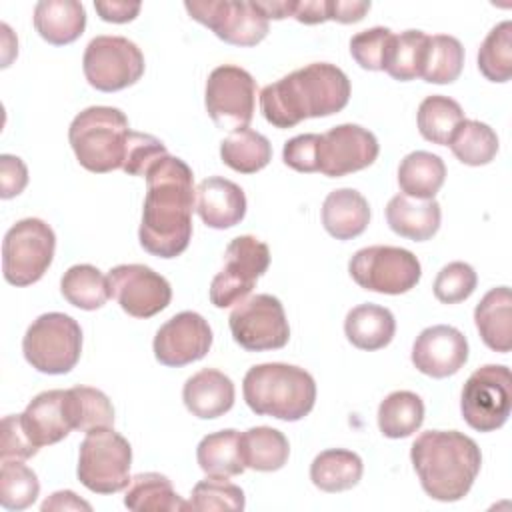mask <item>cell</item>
<instances>
[{
    "label": "cell",
    "instance_id": "obj_1",
    "mask_svg": "<svg viewBox=\"0 0 512 512\" xmlns=\"http://www.w3.org/2000/svg\"><path fill=\"white\" fill-rule=\"evenodd\" d=\"M144 178L140 246L152 256L176 258L192 238V210L196 206L192 168L182 158L166 154L148 168Z\"/></svg>",
    "mask_w": 512,
    "mask_h": 512
},
{
    "label": "cell",
    "instance_id": "obj_2",
    "mask_svg": "<svg viewBox=\"0 0 512 512\" xmlns=\"http://www.w3.org/2000/svg\"><path fill=\"white\" fill-rule=\"evenodd\" d=\"M348 100V76L330 62H312L264 86L260 92V110L272 126L292 128L306 118L336 114Z\"/></svg>",
    "mask_w": 512,
    "mask_h": 512
},
{
    "label": "cell",
    "instance_id": "obj_3",
    "mask_svg": "<svg viewBox=\"0 0 512 512\" xmlns=\"http://www.w3.org/2000/svg\"><path fill=\"white\" fill-rule=\"evenodd\" d=\"M410 460L422 490L438 502L464 498L482 466L478 444L458 430H428L416 436Z\"/></svg>",
    "mask_w": 512,
    "mask_h": 512
},
{
    "label": "cell",
    "instance_id": "obj_4",
    "mask_svg": "<svg viewBox=\"0 0 512 512\" xmlns=\"http://www.w3.org/2000/svg\"><path fill=\"white\" fill-rule=\"evenodd\" d=\"M242 392L254 414L284 422L302 420L316 402V382L312 374L284 362L252 366L244 376Z\"/></svg>",
    "mask_w": 512,
    "mask_h": 512
},
{
    "label": "cell",
    "instance_id": "obj_5",
    "mask_svg": "<svg viewBox=\"0 0 512 512\" xmlns=\"http://www.w3.org/2000/svg\"><path fill=\"white\" fill-rule=\"evenodd\" d=\"M130 132L128 118L122 110L90 106L72 120L68 140L82 168L104 174L122 168Z\"/></svg>",
    "mask_w": 512,
    "mask_h": 512
},
{
    "label": "cell",
    "instance_id": "obj_6",
    "mask_svg": "<svg viewBox=\"0 0 512 512\" xmlns=\"http://www.w3.org/2000/svg\"><path fill=\"white\" fill-rule=\"evenodd\" d=\"M26 362L42 374L70 372L82 352L80 324L62 312H46L38 316L22 338Z\"/></svg>",
    "mask_w": 512,
    "mask_h": 512
},
{
    "label": "cell",
    "instance_id": "obj_7",
    "mask_svg": "<svg viewBox=\"0 0 512 512\" xmlns=\"http://www.w3.org/2000/svg\"><path fill=\"white\" fill-rule=\"evenodd\" d=\"M130 464V442L112 428H94L80 442L76 474L90 492L114 494L128 488Z\"/></svg>",
    "mask_w": 512,
    "mask_h": 512
},
{
    "label": "cell",
    "instance_id": "obj_8",
    "mask_svg": "<svg viewBox=\"0 0 512 512\" xmlns=\"http://www.w3.org/2000/svg\"><path fill=\"white\" fill-rule=\"evenodd\" d=\"M56 250L54 230L40 218L18 220L2 242V274L12 286H30L50 268Z\"/></svg>",
    "mask_w": 512,
    "mask_h": 512
},
{
    "label": "cell",
    "instance_id": "obj_9",
    "mask_svg": "<svg viewBox=\"0 0 512 512\" xmlns=\"http://www.w3.org/2000/svg\"><path fill=\"white\" fill-rule=\"evenodd\" d=\"M512 410V376L504 364H486L474 370L460 394V412L478 432L502 428Z\"/></svg>",
    "mask_w": 512,
    "mask_h": 512
},
{
    "label": "cell",
    "instance_id": "obj_10",
    "mask_svg": "<svg viewBox=\"0 0 512 512\" xmlns=\"http://www.w3.org/2000/svg\"><path fill=\"white\" fill-rule=\"evenodd\" d=\"M352 280L370 292L404 294L412 290L422 276L418 258L400 246H366L358 250L350 262Z\"/></svg>",
    "mask_w": 512,
    "mask_h": 512
},
{
    "label": "cell",
    "instance_id": "obj_11",
    "mask_svg": "<svg viewBox=\"0 0 512 512\" xmlns=\"http://www.w3.org/2000/svg\"><path fill=\"white\" fill-rule=\"evenodd\" d=\"M144 66V54L124 36L92 38L82 58L88 84L100 92H116L136 84L144 74Z\"/></svg>",
    "mask_w": 512,
    "mask_h": 512
},
{
    "label": "cell",
    "instance_id": "obj_12",
    "mask_svg": "<svg viewBox=\"0 0 512 512\" xmlns=\"http://www.w3.org/2000/svg\"><path fill=\"white\" fill-rule=\"evenodd\" d=\"M270 250L256 236L244 234L226 246L224 266L212 278L210 302L216 308H228L242 302L254 288L256 280L268 270Z\"/></svg>",
    "mask_w": 512,
    "mask_h": 512
},
{
    "label": "cell",
    "instance_id": "obj_13",
    "mask_svg": "<svg viewBox=\"0 0 512 512\" xmlns=\"http://www.w3.org/2000/svg\"><path fill=\"white\" fill-rule=\"evenodd\" d=\"M232 338L248 352L278 350L288 344L290 326L282 302L272 294L244 298L228 316Z\"/></svg>",
    "mask_w": 512,
    "mask_h": 512
},
{
    "label": "cell",
    "instance_id": "obj_14",
    "mask_svg": "<svg viewBox=\"0 0 512 512\" xmlns=\"http://www.w3.org/2000/svg\"><path fill=\"white\" fill-rule=\"evenodd\" d=\"M204 104L218 128L232 132L248 128L254 118L256 80L240 66H218L206 80Z\"/></svg>",
    "mask_w": 512,
    "mask_h": 512
},
{
    "label": "cell",
    "instance_id": "obj_15",
    "mask_svg": "<svg viewBox=\"0 0 512 512\" xmlns=\"http://www.w3.org/2000/svg\"><path fill=\"white\" fill-rule=\"evenodd\" d=\"M186 12L220 40L234 46H256L268 34V18L246 0L184 2Z\"/></svg>",
    "mask_w": 512,
    "mask_h": 512
},
{
    "label": "cell",
    "instance_id": "obj_16",
    "mask_svg": "<svg viewBox=\"0 0 512 512\" xmlns=\"http://www.w3.org/2000/svg\"><path fill=\"white\" fill-rule=\"evenodd\" d=\"M110 292L120 308L134 318H150L172 300L168 280L144 264H120L108 272Z\"/></svg>",
    "mask_w": 512,
    "mask_h": 512
},
{
    "label": "cell",
    "instance_id": "obj_17",
    "mask_svg": "<svg viewBox=\"0 0 512 512\" xmlns=\"http://www.w3.org/2000/svg\"><path fill=\"white\" fill-rule=\"evenodd\" d=\"M376 136L358 124H340L320 134L318 172L340 178L368 168L378 158Z\"/></svg>",
    "mask_w": 512,
    "mask_h": 512
},
{
    "label": "cell",
    "instance_id": "obj_18",
    "mask_svg": "<svg viewBox=\"0 0 512 512\" xmlns=\"http://www.w3.org/2000/svg\"><path fill=\"white\" fill-rule=\"evenodd\" d=\"M212 346V330L208 322L192 310H184L166 320L152 342L154 356L160 364L180 368L208 354Z\"/></svg>",
    "mask_w": 512,
    "mask_h": 512
},
{
    "label": "cell",
    "instance_id": "obj_19",
    "mask_svg": "<svg viewBox=\"0 0 512 512\" xmlns=\"http://www.w3.org/2000/svg\"><path fill=\"white\" fill-rule=\"evenodd\" d=\"M468 360L466 336L448 324L424 328L412 346V364L418 372L432 378L456 374Z\"/></svg>",
    "mask_w": 512,
    "mask_h": 512
},
{
    "label": "cell",
    "instance_id": "obj_20",
    "mask_svg": "<svg viewBox=\"0 0 512 512\" xmlns=\"http://www.w3.org/2000/svg\"><path fill=\"white\" fill-rule=\"evenodd\" d=\"M20 418L28 438L36 448L64 440L70 430H74L68 406V390L40 392L30 400Z\"/></svg>",
    "mask_w": 512,
    "mask_h": 512
},
{
    "label": "cell",
    "instance_id": "obj_21",
    "mask_svg": "<svg viewBox=\"0 0 512 512\" xmlns=\"http://www.w3.org/2000/svg\"><path fill=\"white\" fill-rule=\"evenodd\" d=\"M196 212L202 222L214 230H226L246 216L244 190L222 176H210L196 188Z\"/></svg>",
    "mask_w": 512,
    "mask_h": 512
},
{
    "label": "cell",
    "instance_id": "obj_22",
    "mask_svg": "<svg viewBox=\"0 0 512 512\" xmlns=\"http://www.w3.org/2000/svg\"><path fill=\"white\" fill-rule=\"evenodd\" d=\"M182 400L192 416L212 420L224 416L234 406V384L224 372L204 368L186 380Z\"/></svg>",
    "mask_w": 512,
    "mask_h": 512
},
{
    "label": "cell",
    "instance_id": "obj_23",
    "mask_svg": "<svg viewBox=\"0 0 512 512\" xmlns=\"http://www.w3.org/2000/svg\"><path fill=\"white\" fill-rule=\"evenodd\" d=\"M440 218V204L434 198L418 200L406 194H396L386 204V222L390 230L414 242L430 240L440 228Z\"/></svg>",
    "mask_w": 512,
    "mask_h": 512
},
{
    "label": "cell",
    "instance_id": "obj_24",
    "mask_svg": "<svg viewBox=\"0 0 512 512\" xmlns=\"http://www.w3.org/2000/svg\"><path fill=\"white\" fill-rule=\"evenodd\" d=\"M370 222L368 200L354 188L332 190L322 204V224L336 240L360 236Z\"/></svg>",
    "mask_w": 512,
    "mask_h": 512
},
{
    "label": "cell",
    "instance_id": "obj_25",
    "mask_svg": "<svg viewBox=\"0 0 512 512\" xmlns=\"http://www.w3.org/2000/svg\"><path fill=\"white\" fill-rule=\"evenodd\" d=\"M474 322L482 342L494 352L512 348V292L508 286L492 288L474 308Z\"/></svg>",
    "mask_w": 512,
    "mask_h": 512
},
{
    "label": "cell",
    "instance_id": "obj_26",
    "mask_svg": "<svg viewBox=\"0 0 512 512\" xmlns=\"http://www.w3.org/2000/svg\"><path fill=\"white\" fill-rule=\"evenodd\" d=\"M34 28L48 44H70L86 28V10L76 0H42L34 6Z\"/></svg>",
    "mask_w": 512,
    "mask_h": 512
},
{
    "label": "cell",
    "instance_id": "obj_27",
    "mask_svg": "<svg viewBox=\"0 0 512 512\" xmlns=\"http://www.w3.org/2000/svg\"><path fill=\"white\" fill-rule=\"evenodd\" d=\"M396 332L394 314L378 304H358L344 320V334L360 350H380L388 346Z\"/></svg>",
    "mask_w": 512,
    "mask_h": 512
},
{
    "label": "cell",
    "instance_id": "obj_28",
    "mask_svg": "<svg viewBox=\"0 0 512 512\" xmlns=\"http://www.w3.org/2000/svg\"><path fill=\"white\" fill-rule=\"evenodd\" d=\"M446 180L444 160L426 150H414L406 154L398 166L400 190L418 200H430L438 194Z\"/></svg>",
    "mask_w": 512,
    "mask_h": 512
},
{
    "label": "cell",
    "instance_id": "obj_29",
    "mask_svg": "<svg viewBox=\"0 0 512 512\" xmlns=\"http://www.w3.org/2000/svg\"><path fill=\"white\" fill-rule=\"evenodd\" d=\"M124 506L136 512H182L190 504L180 498L172 482L158 472H142L130 478Z\"/></svg>",
    "mask_w": 512,
    "mask_h": 512
},
{
    "label": "cell",
    "instance_id": "obj_30",
    "mask_svg": "<svg viewBox=\"0 0 512 512\" xmlns=\"http://www.w3.org/2000/svg\"><path fill=\"white\" fill-rule=\"evenodd\" d=\"M364 472L362 458L344 448L320 452L310 464V480L324 492H344L354 488Z\"/></svg>",
    "mask_w": 512,
    "mask_h": 512
},
{
    "label": "cell",
    "instance_id": "obj_31",
    "mask_svg": "<svg viewBox=\"0 0 512 512\" xmlns=\"http://www.w3.org/2000/svg\"><path fill=\"white\" fill-rule=\"evenodd\" d=\"M240 452L246 468L258 472L280 470L290 456L286 436L270 426H254L240 434Z\"/></svg>",
    "mask_w": 512,
    "mask_h": 512
},
{
    "label": "cell",
    "instance_id": "obj_32",
    "mask_svg": "<svg viewBox=\"0 0 512 512\" xmlns=\"http://www.w3.org/2000/svg\"><path fill=\"white\" fill-rule=\"evenodd\" d=\"M198 466L208 476H238L246 470L240 452V432L226 428L206 434L196 448Z\"/></svg>",
    "mask_w": 512,
    "mask_h": 512
},
{
    "label": "cell",
    "instance_id": "obj_33",
    "mask_svg": "<svg viewBox=\"0 0 512 512\" xmlns=\"http://www.w3.org/2000/svg\"><path fill=\"white\" fill-rule=\"evenodd\" d=\"M220 158L240 174H254L272 160V144L256 130H234L220 142Z\"/></svg>",
    "mask_w": 512,
    "mask_h": 512
},
{
    "label": "cell",
    "instance_id": "obj_34",
    "mask_svg": "<svg viewBox=\"0 0 512 512\" xmlns=\"http://www.w3.org/2000/svg\"><path fill=\"white\" fill-rule=\"evenodd\" d=\"M424 422V402L416 392H390L378 406V428L386 438L412 436Z\"/></svg>",
    "mask_w": 512,
    "mask_h": 512
},
{
    "label": "cell",
    "instance_id": "obj_35",
    "mask_svg": "<svg viewBox=\"0 0 512 512\" xmlns=\"http://www.w3.org/2000/svg\"><path fill=\"white\" fill-rule=\"evenodd\" d=\"M60 292L80 310H98L112 296L108 276L92 264L70 266L60 280Z\"/></svg>",
    "mask_w": 512,
    "mask_h": 512
},
{
    "label": "cell",
    "instance_id": "obj_36",
    "mask_svg": "<svg viewBox=\"0 0 512 512\" xmlns=\"http://www.w3.org/2000/svg\"><path fill=\"white\" fill-rule=\"evenodd\" d=\"M462 120H464L462 106L456 100L442 94L426 96L420 102L418 114H416V122L422 138L440 146H448L454 130Z\"/></svg>",
    "mask_w": 512,
    "mask_h": 512
},
{
    "label": "cell",
    "instance_id": "obj_37",
    "mask_svg": "<svg viewBox=\"0 0 512 512\" xmlns=\"http://www.w3.org/2000/svg\"><path fill=\"white\" fill-rule=\"evenodd\" d=\"M426 44L428 34H424L422 30H404L400 34H392L384 58V70L400 82L420 78Z\"/></svg>",
    "mask_w": 512,
    "mask_h": 512
},
{
    "label": "cell",
    "instance_id": "obj_38",
    "mask_svg": "<svg viewBox=\"0 0 512 512\" xmlns=\"http://www.w3.org/2000/svg\"><path fill=\"white\" fill-rule=\"evenodd\" d=\"M452 154L468 166H484L498 154L496 132L480 120H462L448 142Z\"/></svg>",
    "mask_w": 512,
    "mask_h": 512
},
{
    "label": "cell",
    "instance_id": "obj_39",
    "mask_svg": "<svg viewBox=\"0 0 512 512\" xmlns=\"http://www.w3.org/2000/svg\"><path fill=\"white\" fill-rule=\"evenodd\" d=\"M464 66V48L458 38L448 34L428 36L426 56L420 78L430 84H450L458 80Z\"/></svg>",
    "mask_w": 512,
    "mask_h": 512
},
{
    "label": "cell",
    "instance_id": "obj_40",
    "mask_svg": "<svg viewBox=\"0 0 512 512\" xmlns=\"http://www.w3.org/2000/svg\"><path fill=\"white\" fill-rule=\"evenodd\" d=\"M68 406L74 430L88 432L94 428H112L114 406L110 398L90 386H74L68 390Z\"/></svg>",
    "mask_w": 512,
    "mask_h": 512
},
{
    "label": "cell",
    "instance_id": "obj_41",
    "mask_svg": "<svg viewBox=\"0 0 512 512\" xmlns=\"http://www.w3.org/2000/svg\"><path fill=\"white\" fill-rule=\"evenodd\" d=\"M478 68L490 82H508L512 76V22L496 24L478 50Z\"/></svg>",
    "mask_w": 512,
    "mask_h": 512
},
{
    "label": "cell",
    "instance_id": "obj_42",
    "mask_svg": "<svg viewBox=\"0 0 512 512\" xmlns=\"http://www.w3.org/2000/svg\"><path fill=\"white\" fill-rule=\"evenodd\" d=\"M40 482L32 468L20 460H2L0 468V504L6 510H24L36 502Z\"/></svg>",
    "mask_w": 512,
    "mask_h": 512
},
{
    "label": "cell",
    "instance_id": "obj_43",
    "mask_svg": "<svg viewBox=\"0 0 512 512\" xmlns=\"http://www.w3.org/2000/svg\"><path fill=\"white\" fill-rule=\"evenodd\" d=\"M190 510H244L246 500L240 486L226 480V476H208L192 488Z\"/></svg>",
    "mask_w": 512,
    "mask_h": 512
},
{
    "label": "cell",
    "instance_id": "obj_44",
    "mask_svg": "<svg viewBox=\"0 0 512 512\" xmlns=\"http://www.w3.org/2000/svg\"><path fill=\"white\" fill-rule=\"evenodd\" d=\"M478 284L474 268L466 262L446 264L434 280V296L442 304H458L466 300Z\"/></svg>",
    "mask_w": 512,
    "mask_h": 512
},
{
    "label": "cell",
    "instance_id": "obj_45",
    "mask_svg": "<svg viewBox=\"0 0 512 512\" xmlns=\"http://www.w3.org/2000/svg\"><path fill=\"white\" fill-rule=\"evenodd\" d=\"M390 38L392 30L384 26L362 30L352 36L350 54L356 60V64L364 70H384V58Z\"/></svg>",
    "mask_w": 512,
    "mask_h": 512
},
{
    "label": "cell",
    "instance_id": "obj_46",
    "mask_svg": "<svg viewBox=\"0 0 512 512\" xmlns=\"http://www.w3.org/2000/svg\"><path fill=\"white\" fill-rule=\"evenodd\" d=\"M166 154H168V150L162 144V140H158L152 134L132 130L128 136L122 170L130 176H146L148 168Z\"/></svg>",
    "mask_w": 512,
    "mask_h": 512
},
{
    "label": "cell",
    "instance_id": "obj_47",
    "mask_svg": "<svg viewBox=\"0 0 512 512\" xmlns=\"http://www.w3.org/2000/svg\"><path fill=\"white\" fill-rule=\"evenodd\" d=\"M40 448L34 446V442L28 438L20 414L4 416L2 420V448L0 458L2 460H28L38 454Z\"/></svg>",
    "mask_w": 512,
    "mask_h": 512
},
{
    "label": "cell",
    "instance_id": "obj_48",
    "mask_svg": "<svg viewBox=\"0 0 512 512\" xmlns=\"http://www.w3.org/2000/svg\"><path fill=\"white\" fill-rule=\"evenodd\" d=\"M320 134H300L284 144L282 160L296 172H318Z\"/></svg>",
    "mask_w": 512,
    "mask_h": 512
},
{
    "label": "cell",
    "instance_id": "obj_49",
    "mask_svg": "<svg viewBox=\"0 0 512 512\" xmlns=\"http://www.w3.org/2000/svg\"><path fill=\"white\" fill-rule=\"evenodd\" d=\"M28 184V168L22 158L12 154L0 156V196L4 200L18 196Z\"/></svg>",
    "mask_w": 512,
    "mask_h": 512
},
{
    "label": "cell",
    "instance_id": "obj_50",
    "mask_svg": "<svg viewBox=\"0 0 512 512\" xmlns=\"http://www.w3.org/2000/svg\"><path fill=\"white\" fill-rule=\"evenodd\" d=\"M142 4L140 2H124V0H112V2H94V10L104 22L124 24L138 16Z\"/></svg>",
    "mask_w": 512,
    "mask_h": 512
},
{
    "label": "cell",
    "instance_id": "obj_51",
    "mask_svg": "<svg viewBox=\"0 0 512 512\" xmlns=\"http://www.w3.org/2000/svg\"><path fill=\"white\" fill-rule=\"evenodd\" d=\"M370 6L366 0H328V16L340 24H354L366 16Z\"/></svg>",
    "mask_w": 512,
    "mask_h": 512
},
{
    "label": "cell",
    "instance_id": "obj_52",
    "mask_svg": "<svg viewBox=\"0 0 512 512\" xmlns=\"http://www.w3.org/2000/svg\"><path fill=\"white\" fill-rule=\"evenodd\" d=\"M300 24H322L330 20L328 16V0H296L294 14Z\"/></svg>",
    "mask_w": 512,
    "mask_h": 512
},
{
    "label": "cell",
    "instance_id": "obj_53",
    "mask_svg": "<svg viewBox=\"0 0 512 512\" xmlns=\"http://www.w3.org/2000/svg\"><path fill=\"white\" fill-rule=\"evenodd\" d=\"M48 510H92V506L86 500L78 498L72 490H58L42 502V512Z\"/></svg>",
    "mask_w": 512,
    "mask_h": 512
},
{
    "label": "cell",
    "instance_id": "obj_54",
    "mask_svg": "<svg viewBox=\"0 0 512 512\" xmlns=\"http://www.w3.org/2000/svg\"><path fill=\"white\" fill-rule=\"evenodd\" d=\"M254 4L268 20H282L294 14L296 0H256Z\"/></svg>",
    "mask_w": 512,
    "mask_h": 512
}]
</instances>
